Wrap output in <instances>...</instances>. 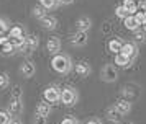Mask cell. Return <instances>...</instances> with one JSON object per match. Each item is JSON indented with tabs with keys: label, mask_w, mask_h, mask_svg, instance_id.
Returning <instances> with one entry per match:
<instances>
[{
	"label": "cell",
	"mask_w": 146,
	"mask_h": 124,
	"mask_svg": "<svg viewBox=\"0 0 146 124\" xmlns=\"http://www.w3.org/2000/svg\"><path fill=\"white\" fill-rule=\"evenodd\" d=\"M21 111H23V95H21V87L17 85L13 90H12V95H10L7 113L12 117H17L21 114Z\"/></svg>",
	"instance_id": "6da1fadb"
},
{
	"label": "cell",
	"mask_w": 146,
	"mask_h": 124,
	"mask_svg": "<svg viewBox=\"0 0 146 124\" xmlns=\"http://www.w3.org/2000/svg\"><path fill=\"white\" fill-rule=\"evenodd\" d=\"M51 67L58 73H67V72L72 69V62H71L69 56H66V54H56L51 59Z\"/></svg>",
	"instance_id": "7a4b0ae2"
},
{
	"label": "cell",
	"mask_w": 146,
	"mask_h": 124,
	"mask_svg": "<svg viewBox=\"0 0 146 124\" xmlns=\"http://www.w3.org/2000/svg\"><path fill=\"white\" fill-rule=\"evenodd\" d=\"M118 77V72L115 69V65H110L107 64L102 67V70H100V78L104 80V82H115Z\"/></svg>",
	"instance_id": "3957f363"
},
{
	"label": "cell",
	"mask_w": 146,
	"mask_h": 124,
	"mask_svg": "<svg viewBox=\"0 0 146 124\" xmlns=\"http://www.w3.org/2000/svg\"><path fill=\"white\" fill-rule=\"evenodd\" d=\"M61 101L66 104V106H72L77 101V91L74 90V88H71V87L61 90Z\"/></svg>",
	"instance_id": "277c9868"
},
{
	"label": "cell",
	"mask_w": 146,
	"mask_h": 124,
	"mask_svg": "<svg viewBox=\"0 0 146 124\" xmlns=\"http://www.w3.org/2000/svg\"><path fill=\"white\" fill-rule=\"evenodd\" d=\"M43 96H44V101L46 103H56V101H59L61 100V90L59 88H56V87H48L44 93H43Z\"/></svg>",
	"instance_id": "5b68a950"
},
{
	"label": "cell",
	"mask_w": 146,
	"mask_h": 124,
	"mask_svg": "<svg viewBox=\"0 0 146 124\" xmlns=\"http://www.w3.org/2000/svg\"><path fill=\"white\" fill-rule=\"evenodd\" d=\"M38 38L35 36V34H28V36H25V44H23V47H21L20 52H25V54H30V52H33L36 47H38Z\"/></svg>",
	"instance_id": "8992f818"
},
{
	"label": "cell",
	"mask_w": 146,
	"mask_h": 124,
	"mask_svg": "<svg viewBox=\"0 0 146 124\" xmlns=\"http://www.w3.org/2000/svg\"><path fill=\"white\" fill-rule=\"evenodd\" d=\"M105 116H107V119H108L110 123L118 124V123H121V117H123V114H121V113L117 110V106L113 104V106H110V108H107Z\"/></svg>",
	"instance_id": "52a82bcc"
},
{
	"label": "cell",
	"mask_w": 146,
	"mask_h": 124,
	"mask_svg": "<svg viewBox=\"0 0 146 124\" xmlns=\"http://www.w3.org/2000/svg\"><path fill=\"white\" fill-rule=\"evenodd\" d=\"M35 72H36V67H35V64L31 60H27V62H23L20 65V73L25 78H31L35 75Z\"/></svg>",
	"instance_id": "ba28073f"
},
{
	"label": "cell",
	"mask_w": 146,
	"mask_h": 124,
	"mask_svg": "<svg viewBox=\"0 0 146 124\" xmlns=\"http://www.w3.org/2000/svg\"><path fill=\"white\" fill-rule=\"evenodd\" d=\"M46 49L51 52V54H54V56H56V54H59V51H61V41H59V38H54V36H53V38L48 39Z\"/></svg>",
	"instance_id": "9c48e42d"
},
{
	"label": "cell",
	"mask_w": 146,
	"mask_h": 124,
	"mask_svg": "<svg viewBox=\"0 0 146 124\" xmlns=\"http://www.w3.org/2000/svg\"><path fill=\"white\" fill-rule=\"evenodd\" d=\"M40 23H41V26L46 28V30H54V28L58 26V20L54 18L53 15H44V16L40 20Z\"/></svg>",
	"instance_id": "30bf717a"
},
{
	"label": "cell",
	"mask_w": 146,
	"mask_h": 124,
	"mask_svg": "<svg viewBox=\"0 0 146 124\" xmlns=\"http://www.w3.org/2000/svg\"><path fill=\"white\" fill-rule=\"evenodd\" d=\"M115 106H117V110H118L121 114H128V113L131 111V101H130V100H126V98L118 100V101L115 103Z\"/></svg>",
	"instance_id": "8fae6325"
},
{
	"label": "cell",
	"mask_w": 146,
	"mask_h": 124,
	"mask_svg": "<svg viewBox=\"0 0 146 124\" xmlns=\"http://www.w3.org/2000/svg\"><path fill=\"white\" fill-rule=\"evenodd\" d=\"M0 52L2 54H13L15 47L8 38H0Z\"/></svg>",
	"instance_id": "7c38bea8"
},
{
	"label": "cell",
	"mask_w": 146,
	"mask_h": 124,
	"mask_svg": "<svg viewBox=\"0 0 146 124\" xmlns=\"http://www.w3.org/2000/svg\"><path fill=\"white\" fill-rule=\"evenodd\" d=\"M87 41H89V38H87V33H84V31H77L72 36V39H71V43L74 46H86Z\"/></svg>",
	"instance_id": "4fadbf2b"
},
{
	"label": "cell",
	"mask_w": 146,
	"mask_h": 124,
	"mask_svg": "<svg viewBox=\"0 0 146 124\" xmlns=\"http://www.w3.org/2000/svg\"><path fill=\"white\" fill-rule=\"evenodd\" d=\"M136 52H138V49H136V46L133 44V43H125L120 54H123V56H126V57L133 59L135 56H136Z\"/></svg>",
	"instance_id": "5bb4252c"
},
{
	"label": "cell",
	"mask_w": 146,
	"mask_h": 124,
	"mask_svg": "<svg viewBox=\"0 0 146 124\" xmlns=\"http://www.w3.org/2000/svg\"><path fill=\"white\" fill-rule=\"evenodd\" d=\"M123 44H125V43H123L120 38H113L112 41L108 43V51L113 52V54L117 56V54H120V52H121V47H123Z\"/></svg>",
	"instance_id": "9a60e30c"
},
{
	"label": "cell",
	"mask_w": 146,
	"mask_h": 124,
	"mask_svg": "<svg viewBox=\"0 0 146 124\" xmlns=\"http://www.w3.org/2000/svg\"><path fill=\"white\" fill-rule=\"evenodd\" d=\"M76 26H77V31L87 33V30H90V26H92V20L89 18V16H82V18L77 20Z\"/></svg>",
	"instance_id": "2e32d148"
},
{
	"label": "cell",
	"mask_w": 146,
	"mask_h": 124,
	"mask_svg": "<svg viewBox=\"0 0 146 124\" xmlns=\"http://www.w3.org/2000/svg\"><path fill=\"white\" fill-rule=\"evenodd\" d=\"M123 25H125L126 30H131V31H136V30H139V23L136 21L135 15H130V16H126V18L123 20Z\"/></svg>",
	"instance_id": "e0dca14e"
},
{
	"label": "cell",
	"mask_w": 146,
	"mask_h": 124,
	"mask_svg": "<svg viewBox=\"0 0 146 124\" xmlns=\"http://www.w3.org/2000/svg\"><path fill=\"white\" fill-rule=\"evenodd\" d=\"M123 7L126 8V12L130 13V15H136V13L139 12L138 10L139 5H138L136 0H123Z\"/></svg>",
	"instance_id": "ac0fdd59"
},
{
	"label": "cell",
	"mask_w": 146,
	"mask_h": 124,
	"mask_svg": "<svg viewBox=\"0 0 146 124\" xmlns=\"http://www.w3.org/2000/svg\"><path fill=\"white\" fill-rule=\"evenodd\" d=\"M49 113H51V104L46 103V101H41V103L36 106V114L48 117V116H49Z\"/></svg>",
	"instance_id": "d6986e66"
},
{
	"label": "cell",
	"mask_w": 146,
	"mask_h": 124,
	"mask_svg": "<svg viewBox=\"0 0 146 124\" xmlns=\"http://www.w3.org/2000/svg\"><path fill=\"white\" fill-rule=\"evenodd\" d=\"M76 73L79 77H87L90 73V65L86 64V62H79V64L76 65Z\"/></svg>",
	"instance_id": "ffe728a7"
},
{
	"label": "cell",
	"mask_w": 146,
	"mask_h": 124,
	"mask_svg": "<svg viewBox=\"0 0 146 124\" xmlns=\"http://www.w3.org/2000/svg\"><path fill=\"white\" fill-rule=\"evenodd\" d=\"M10 39H18V38H25V33H23V28L20 26H13L10 28V34H8Z\"/></svg>",
	"instance_id": "44dd1931"
},
{
	"label": "cell",
	"mask_w": 146,
	"mask_h": 124,
	"mask_svg": "<svg viewBox=\"0 0 146 124\" xmlns=\"http://www.w3.org/2000/svg\"><path fill=\"white\" fill-rule=\"evenodd\" d=\"M130 60H131V59L123 56V54H117V56H115V64L118 65V67H126V65H130Z\"/></svg>",
	"instance_id": "7402d4cb"
},
{
	"label": "cell",
	"mask_w": 146,
	"mask_h": 124,
	"mask_svg": "<svg viewBox=\"0 0 146 124\" xmlns=\"http://www.w3.org/2000/svg\"><path fill=\"white\" fill-rule=\"evenodd\" d=\"M58 3H59L58 0H40V5L43 7L44 10H51V8H54Z\"/></svg>",
	"instance_id": "603a6c76"
},
{
	"label": "cell",
	"mask_w": 146,
	"mask_h": 124,
	"mask_svg": "<svg viewBox=\"0 0 146 124\" xmlns=\"http://www.w3.org/2000/svg\"><path fill=\"white\" fill-rule=\"evenodd\" d=\"M10 83V77L7 72H0V88H7Z\"/></svg>",
	"instance_id": "cb8c5ba5"
},
{
	"label": "cell",
	"mask_w": 146,
	"mask_h": 124,
	"mask_svg": "<svg viewBox=\"0 0 146 124\" xmlns=\"http://www.w3.org/2000/svg\"><path fill=\"white\" fill-rule=\"evenodd\" d=\"M115 15H117L118 18H123V20H125L126 16H130V13L126 12V8H125L123 5H121V7H117V8H115Z\"/></svg>",
	"instance_id": "d4e9b609"
},
{
	"label": "cell",
	"mask_w": 146,
	"mask_h": 124,
	"mask_svg": "<svg viewBox=\"0 0 146 124\" xmlns=\"http://www.w3.org/2000/svg\"><path fill=\"white\" fill-rule=\"evenodd\" d=\"M135 18L139 23V26H146V12H138L135 15Z\"/></svg>",
	"instance_id": "484cf974"
},
{
	"label": "cell",
	"mask_w": 146,
	"mask_h": 124,
	"mask_svg": "<svg viewBox=\"0 0 146 124\" xmlns=\"http://www.w3.org/2000/svg\"><path fill=\"white\" fill-rule=\"evenodd\" d=\"M33 15L36 16V18H40V20H41L43 16H44V15H48V13L44 12V8H43L41 5H38V7H35V8H33Z\"/></svg>",
	"instance_id": "4316f807"
},
{
	"label": "cell",
	"mask_w": 146,
	"mask_h": 124,
	"mask_svg": "<svg viewBox=\"0 0 146 124\" xmlns=\"http://www.w3.org/2000/svg\"><path fill=\"white\" fill-rule=\"evenodd\" d=\"M10 114H8L7 111H0V124H10L12 121H10Z\"/></svg>",
	"instance_id": "83f0119b"
},
{
	"label": "cell",
	"mask_w": 146,
	"mask_h": 124,
	"mask_svg": "<svg viewBox=\"0 0 146 124\" xmlns=\"http://www.w3.org/2000/svg\"><path fill=\"white\" fill-rule=\"evenodd\" d=\"M33 123H35V124H46V123H48V117L36 114V116H35V119H33Z\"/></svg>",
	"instance_id": "f1b7e54d"
},
{
	"label": "cell",
	"mask_w": 146,
	"mask_h": 124,
	"mask_svg": "<svg viewBox=\"0 0 146 124\" xmlns=\"http://www.w3.org/2000/svg\"><path fill=\"white\" fill-rule=\"evenodd\" d=\"M7 30H8V23L3 18H0V34H2V33H5Z\"/></svg>",
	"instance_id": "f546056e"
},
{
	"label": "cell",
	"mask_w": 146,
	"mask_h": 124,
	"mask_svg": "<svg viewBox=\"0 0 146 124\" xmlns=\"http://www.w3.org/2000/svg\"><path fill=\"white\" fill-rule=\"evenodd\" d=\"M135 39H136V41H143V39H145V31L136 30V31H135Z\"/></svg>",
	"instance_id": "4dcf8cb0"
},
{
	"label": "cell",
	"mask_w": 146,
	"mask_h": 124,
	"mask_svg": "<svg viewBox=\"0 0 146 124\" xmlns=\"http://www.w3.org/2000/svg\"><path fill=\"white\" fill-rule=\"evenodd\" d=\"M61 124H76V121H74V117H64Z\"/></svg>",
	"instance_id": "1f68e13d"
},
{
	"label": "cell",
	"mask_w": 146,
	"mask_h": 124,
	"mask_svg": "<svg viewBox=\"0 0 146 124\" xmlns=\"http://www.w3.org/2000/svg\"><path fill=\"white\" fill-rule=\"evenodd\" d=\"M59 3H62V5H69V3H72L74 0H58Z\"/></svg>",
	"instance_id": "d6a6232c"
},
{
	"label": "cell",
	"mask_w": 146,
	"mask_h": 124,
	"mask_svg": "<svg viewBox=\"0 0 146 124\" xmlns=\"http://www.w3.org/2000/svg\"><path fill=\"white\" fill-rule=\"evenodd\" d=\"M87 124H100V121H97V119H90V121H87Z\"/></svg>",
	"instance_id": "836d02e7"
},
{
	"label": "cell",
	"mask_w": 146,
	"mask_h": 124,
	"mask_svg": "<svg viewBox=\"0 0 146 124\" xmlns=\"http://www.w3.org/2000/svg\"><path fill=\"white\" fill-rule=\"evenodd\" d=\"M10 124H21V123H20V121H12Z\"/></svg>",
	"instance_id": "e575fe53"
},
{
	"label": "cell",
	"mask_w": 146,
	"mask_h": 124,
	"mask_svg": "<svg viewBox=\"0 0 146 124\" xmlns=\"http://www.w3.org/2000/svg\"><path fill=\"white\" fill-rule=\"evenodd\" d=\"M121 124H133V123H130V121H126V123H121Z\"/></svg>",
	"instance_id": "d590c367"
},
{
	"label": "cell",
	"mask_w": 146,
	"mask_h": 124,
	"mask_svg": "<svg viewBox=\"0 0 146 124\" xmlns=\"http://www.w3.org/2000/svg\"><path fill=\"white\" fill-rule=\"evenodd\" d=\"M143 28H145V30H143V31H145V33H146V26H143Z\"/></svg>",
	"instance_id": "8d00e7d4"
}]
</instances>
